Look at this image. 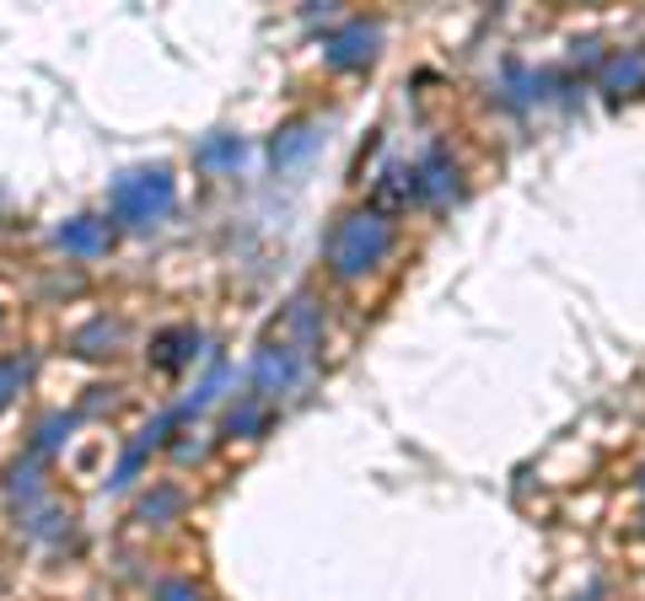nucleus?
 I'll use <instances>...</instances> for the list:
<instances>
[{
  "label": "nucleus",
  "instance_id": "obj_7",
  "mask_svg": "<svg viewBox=\"0 0 645 601\" xmlns=\"http://www.w3.org/2000/svg\"><path fill=\"white\" fill-rule=\"evenodd\" d=\"M645 81V60L641 55H629V60H614V70H608V87L624 91V87H641Z\"/></svg>",
  "mask_w": 645,
  "mask_h": 601
},
{
  "label": "nucleus",
  "instance_id": "obj_3",
  "mask_svg": "<svg viewBox=\"0 0 645 601\" xmlns=\"http://www.w3.org/2000/svg\"><path fill=\"white\" fill-rule=\"evenodd\" d=\"M253 382L264 397H275V392H291L302 382V355L291 349V344H280V349H264L258 355V371H253Z\"/></svg>",
  "mask_w": 645,
  "mask_h": 601
},
{
  "label": "nucleus",
  "instance_id": "obj_6",
  "mask_svg": "<svg viewBox=\"0 0 645 601\" xmlns=\"http://www.w3.org/2000/svg\"><path fill=\"white\" fill-rule=\"evenodd\" d=\"M409 188H414L420 199H441V194H447V161H441V156H430L426 167L414 173V183H409Z\"/></svg>",
  "mask_w": 645,
  "mask_h": 601
},
{
  "label": "nucleus",
  "instance_id": "obj_12",
  "mask_svg": "<svg viewBox=\"0 0 645 601\" xmlns=\"http://www.w3.org/2000/svg\"><path fill=\"white\" fill-rule=\"evenodd\" d=\"M11 382H17V365H0V403L11 397Z\"/></svg>",
  "mask_w": 645,
  "mask_h": 601
},
{
  "label": "nucleus",
  "instance_id": "obj_2",
  "mask_svg": "<svg viewBox=\"0 0 645 601\" xmlns=\"http://www.w3.org/2000/svg\"><path fill=\"white\" fill-rule=\"evenodd\" d=\"M108 205L129 226H152V220H162V215L173 210V178L167 173H129V178L114 183Z\"/></svg>",
  "mask_w": 645,
  "mask_h": 601
},
{
  "label": "nucleus",
  "instance_id": "obj_1",
  "mask_svg": "<svg viewBox=\"0 0 645 601\" xmlns=\"http://www.w3.org/2000/svg\"><path fill=\"white\" fill-rule=\"evenodd\" d=\"M388 247H393V226H388L382 215H350L334 231V242H329V258H334V269L344 274V279H355V274H367Z\"/></svg>",
  "mask_w": 645,
  "mask_h": 601
},
{
  "label": "nucleus",
  "instance_id": "obj_10",
  "mask_svg": "<svg viewBox=\"0 0 645 601\" xmlns=\"http://www.w3.org/2000/svg\"><path fill=\"white\" fill-rule=\"evenodd\" d=\"M162 601H199V585H188V580H167V585H162Z\"/></svg>",
  "mask_w": 645,
  "mask_h": 601
},
{
  "label": "nucleus",
  "instance_id": "obj_5",
  "mask_svg": "<svg viewBox=\"0 0 645 601\" xmlns=\"http://www.w3.org/2000/svg\"><path fill=\"white\" fill-rule=\"evenodd\" d=\"M371 38H377V32L355 22L350 32H339V38H334V55H329V60H334V65H361V60H371Z\"/></svg>",
  "mask_w": 645,
  "mask_h": 601
},
{
  "label": "nucleus",
  "instance_id": "obj_9",
  "mask_svg": "<svg viewBox=\"0 0 645 601\" xmlns=\"http://www.w3.org/2000/svg\"><path fill=\"white\" fill-rule=\"evenodd\" d=\"M258 424H264V403H243L232 414V430H258Z\"/></svg>",
  "mask_w": 645,
  "mask_h": 601
},
{
  "label": "nucleus",
  "instance_id": "obj_4",
  "mask_svg": "<svg viewBox=\"0 0 645 601\" xmlns=\"http://www.w3.org/2000/svg\"><path fill=\"white\" fill-rule=\"evenodd\" d=\"M108 242H114L108 220H76V226H65V231H60V247H65V253H81V258L102 253Z\"/></svg>",
  "mask_w": 645,
  "mask_h": 601
},
{
  "label": "nucleus",
  "instance_id": "obj_11",
  "mask_svg": "<svg viewBox=\"0 0 645 601\" xmlns=\"http://www.w3.org/2000/svg\"><path fill=\"white\" fill-rule=\"evenodd\" d=\"M232 156H243V140L232 135V140H221V146L205 150V161H232Z\"/></svg>",
  "mask_w": 645,
  "mask_h": 601
},
{
  "label": "nucleus",
  "instance_id": "obj_8",
  "mask_svg": "<svg viewBox=\"0 0 645 601\" xmlns=\"http://www.w3.org/2000/svg\"><path fill=\"white\" fill-rule=\"evenodd\" d=\"M312 150V129H291V140H275V161H296V156H307Z\"/></svg>",
  "mask_w": 645,
  "mask_h": 601
}]
</instances>
